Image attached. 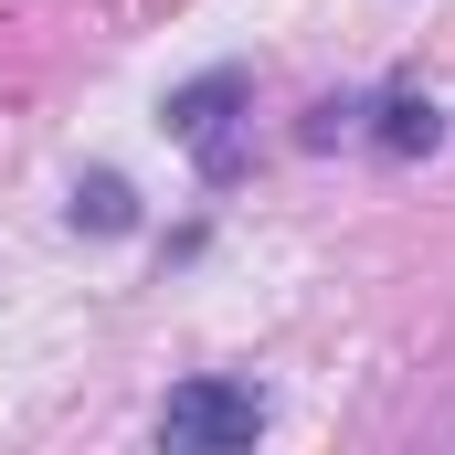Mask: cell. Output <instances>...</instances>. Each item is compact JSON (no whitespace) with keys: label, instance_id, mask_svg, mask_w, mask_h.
Returning <instances> with one entry per match:
<instances>
[{"label":"cell","instance_id":"6da1fadb","mask_svg":"<svg viewBox=\"0 0 455 455\" xmlns=\"http://www.w3.org/2000/svg\"><path fill=\"white\" fill-rule=\"evenodd\" d=\"M243 96H254V85H243V64H212V75H191V85L159 107V127L202 159V180H243V159H254V148H243V127H233Z\"/></svg>","mask_w":455,"mask_h":455},{"label":"cell","instance_id":"7a4b0ae2","mask_svg":"<svg viewBox=\"0 0 455 455\" xmlns=\"http://www.w3.org/2000/svg\"><path fill=\"white\" fill-rule=\"evenodd\" d=\"M265 435V392L254 381H223V371H202V381H180L170 403H159V445L170 455H233Z\"/></svg>","mask_w":455,"mask_h":455},{"label":"cell","instance_id":"3957f363","mask_svg":"<svg viewBox=\"0 0 455 455\" xmlns=\"http://www.w3.org/2000/svg\"><path fill=\"white\" fill-rule=\"evenodd\" d=\"M371 148H381V159H435V148H445V107H435L424 85H392V96L371 107Z\"/></svg>","mask_w":455,"mask_h":455},{"label":"cell","instance_id":"277c9868","mask_svg":"<svg viewBox=\"0 0 455 455\" xmlns=\"http://www.w3.org/2000/svg\"><path fill=\"white\" fill-rule=\"evenodd\" d=\"M75 223L85 233H138V191H127L116 170H85V180H75Z\"/></svg>","mask_w":455,"mask_h":455}]
</instances>
